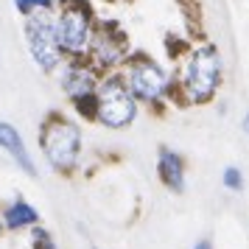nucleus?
I'll return each mask as SVG.
<instances>
[{"label": "nucleus", "instance_id": "obj_3", "mask_svg": "<svg viewBox=\"0 0 249 249\" xmlns=\"http://www.w3.org/2000/svg\"><path fill=\"white\" fill-rule=\"evenodd\" d=\"M25 36H28V51L34 62L42 70H53L62 62V45L56 39V25L51 12H36L25 17Z\"/></svg>", "mask_w": 249, "mask_h": 249}, {"label": "nucleus", "instance_id": "obj_9", "mask_svg": "<svg viewBox=\"0 0 249 249\" xmlns=\"http://www.w3.org/2000/svg\"><path fill=\"white\" fill-rule=\"evenodd\" d=\"M62 84H65V90H68L73 98L90 95L92 92V73L84 70L81 65H68L65 73H62Z\"/></svg>", "mask_w": 249, "mask_h": 249}, {"label": "nucleus", "instance_id": "obj_5", "mask_svg": "<svg viewBox=\"0 0 249 249\" xmlns=\"http://www.w3.org/2000/svg\"><path fill=\"white\" fill-rule=\"evenodd\" d=\"M95 112L107 126H126L135 118V101L121 79H107L95 95Z\"/></svg>", "mask_w": 249, "mask_h": 249}, {"label": "nucleus", "instance_id": "obj_16", "mask_svg": "<svg viewBox=\"0 0 249 249\" xmlns=\"http://www.w3.org/2000/svg\"><path fill=\"white\" fill-rule=\"evenodd\" d=\"M244 129H247V132H249V118H247V126H244Z\"/></svg>", "mask_w": 249, "mask_h": 249}, {"label": "nucleus", "instance_id": "obj_10", "mask_svg": "<svg viewBox=\"0 0 249 249\" xmlns=\"http://www.w3.org/2000/svg\"><path fill=\"white\" fill-rule=\"evenodd\" d=\"M160 174H162V182L174 188V191H182L185 188V174H182V160L168 151V148H162L160 151Z\"/></svg>", "mask_w": 249, "mask_h": 249}, {"label": "nucleus", "instance_id": "obj_12", "mask_svg": "<svg viewBox=\"0 0 249 249\" xmlns=\"http://www.w3.org/2000/svg\"><path fill=\"white\" fill-rule=\"evenodd\" d=\"M56 0H14V9L23 14V17H31L36 12H53Z\"/></svg>", "mask_w": 249, "mask_h": 249}, {"label": "nucleus", "instance_id": "obj_13", "mask_svg": "<svg viewBox=\"0 0 249 249\" xmlns=\"http://www.w3.org/2000/svg\"><path fill=\"white\" fill-rule=\"evenodd\" d=\"M224 185L230 191H241L244 188V177H241V171L238 168H227L224 171Z\"/></svg>", "mask_w": 249, "mask_h": 249}, {"label": "nucleus", "instance_id": "obj_8", "mask_svg": "<svg viewBox=\"0 0 249 249\" xmlns=\"http://www.w3.org/2000/svg\"><path fill=\"white\" fill-rule=\"evenodd\" d=\"M0 146L6 148L9 154H12L20 165H23V171H28V174H36L34 171V162H31V157H28V151H25V143L23 137L17 135V129L9 124H0Z\"/></svg>", "mask_w": 249, "mask_h": 249}, {"label": "nucleus", "instance_id": "obj_2", "mask_svg": "<svg viewBox=\"0 0 249 249\" xmlns=\"http://www.w3.org/2000/svg\"><path fill=\"white\" fill-rule=\"evenodd\" d=\"M218 76H221V59H218V51L210 45L193 51V56L188 59V65L182 70V81H185V90L193 101H204L215 92V84H218Z\"/></svg>", "mask_w": 249, "mask_h": 249}, {"label": "nucleus", "instance_id": "obj_7", "mask_svg": "<svg viewBox=\"0 0 249 249\" xmlns=\"http://www.w3.org/2000/svg\"><path fill=\"white\" fill-rule=\"evenodd\" d=\"M92 53L95 62H101V65H115V62H121L124 59V36L121 31L115 28V25H95V31H92V39H90V48H87Z\"/></svg>", "mask_w": 249, "mask_h": 249}, {"label": "nucleus", "instance_id": "obj_4", "mask_svg": "<svg viewBox=\"0 0 249 249\" xmlns=\"http://www.w3.org/2000/svg\"><path fill=\"white\" fill-rule=\"evenodd\" d=\"M42 148H45V157L51 160L53 168L70 171L76 165L81 148L79 126L70 121H51L42 132Z\"/></svg>", "mask_w": 249, "mask_h": 249}, {"label": "nucleus", "instance_id": "obj_6", "mask_svg": "<svg viewBox=\"0 0 249 249\" xmlns=\"http://www.w3.org/2000/svg\"><path fill=\"white\" fill-rule=\"evenodd\" d=\"M165 87H168V79H165V73H162L154 62L137 59L135 65L129 68V90L135 92L137 98H143V101H157L160 95L165 92Z\"/></svg>", "mask_w": 249, "mask_h": 249}, {"label": "nucleus", "instance_id": "obj_11", "mask_svg": "<svg viewBox=\"0 0 249 249\" xmlns=\"http://www.w3.org/2000/svg\"><path fill=\"white\" fill-rule=\"evenodd\" d=\"M36 210L31 207V204L25 202H17L12 204L9 210H6V224L12 227V230H20V227H28V224H36Z\"/></svg>", "mask_w": 249, "mask_h": 249}, {"label": "nucleus", "instance_id": "obj_1", "mask_svg": "<svg viewBox=\"0 0 249 249\" xmlns=\"http://www.w3.org/2000/svg\"><path fill=\"white\" fill-rule=\"evenodd\" d=\"M59 14L53 17L56 25V39L62 45V53L79 56L90 48L92 31H95V17L87 0H56Z\"/></svg>", "mask_w": 249, "mask_h": 249}, {"label": "nucleus", "instance_id": "obj_14", "mask_svg": "<svg viewBox=\"0 0 249 249\" xmlns=\"http://www.w3.org/2000/svg\"><path fill=\"white\" fill-rule=\"evenodd\" d=\"M34 249H56L45 230H34Z\"/></svg>", "mask_w": 249, "mask_h": 249}, {"label": "nucleus", "instance_id": "obj_15", "mask_svg": "<svg viewBox=\"0 0 249 249\" xmlns=\"http://www.w3.org/2000/svg\"><path fill=\"white\" fill-rule=\"evenodd\" d=\"M196 249H213V247H210V241H202V244H196Z\"/></svg>", "mask_w": 249, "mask_h": 249}]
</instances>
